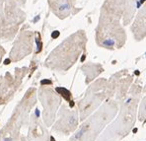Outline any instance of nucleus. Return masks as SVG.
<instances>
[{"mask_svg": "<svg viewBox=\"0 0 146 141\" xmlns=\"http://www.w3.org/2000/svg\"><path fill=\"white\" fill-rule=\"evenodd\" d=\"M141 86L135 83L129 91V97L121 104L117 118L99 136L98 141H119L129 134L136 120Z\"/></svg>", "mask_w": 146, "mask_h": 141, "instance_id": "nucleus-1", "label": "nucleus"}, {"mask_svg": "<svg viewBox=\"0 0 146 141\" xmlns=\"http://www.w3.org/2000/svg\"><path fill=\"white\" fill-rule=\"evenodd\" d=\"M117 105L115 100L105 103L95 114L83 120L79 129L70 138V141H95L102 130L117 114Z\"/></svg>", "mask_w": 146, "mask_h": 141, "instance_id": "nucleus-2", "label": "nucleus"}, {"mask_svg": "<svg viewBox=\"0 0 146 141\" xmlns=\"http://www.w3.org/2000/svg\"><path fill=\"white\" fill-rule=\"evenodd\" d=\"M85 42L86 38L82 33L66 38L65 42L50 53L46 61V65L58 71L68 70L80 56V53L84 50Z\"/></svg>", "mask_w": 146, "mask_h": 141, "instance_id": "nucleus-3", "label": "nucleus"}, {"mask_svg": "<svg viewBox=\"0 0 146 141\" xmlns=\"http://www.w3.org/2000/svg\"><path fill=\"white\" fill-rule=\"evenodd\" d=\"M36 102V89H30L15 108L9 120L0 130V141H21L20 129L24 125H28L29 113Z\"/></svg>", "mask_w": 146, "mask_h": 141, "instance_id": "nucleus-4", "label": "nucleus"}, {"mask_svg": "<svg viewBox=\"0 0 146 141\" xmlns=\"http://www.w3.org/2000/svg\"><path fill=\"white\" fill-rule=\"evenodd\" d=\"M108 82L104 79L97 81L88 89L84 99L78 104L80 120H85L105 99H108Z\"/></svg>", "mask_w": 146, "mask_h": 141, "instance_id": "nucleus-5", "label": "nucleus"}, {"mask_svg": "<svg viewBox=\"0 0 146 141\" xmlns=\"http://www.w3.org/2000/svg\"><path fill=\"white\" fill-rule=\"evenodd\" d=\"M40 100L44 107L42 120L46 126H51L55 120L56 112L61 103L58 94L49 88H42L40 92Z\"/></svg>", "mask_w": 146, "mask_h": 141, "instance_id": "nucleus-6", "label": "nucleus"}, {"mask_svg": "<svg viewBox=\"0 0 146 141\" xmlns=\"http://www.w3.org/2000/svg\"><path fill=\"white\" fill-rule=\"evenodd\" d=\"M132 82V76L126 70L119 72L111 77L108 83V99L115 95V101L117 104H122L126 99V94L128 92L130 84Z\"/></svg>", "mask_w": 146, "mask_h": 141, "instance_id": "nucleus-7", "label": "nucleus"}, {"mask_svg": "<svg viewBox=\"0 0 146 141\" xmlns=\"http://www.w3.org/2000/svg\"><path fill=\"white\" fill-rule=\"evenodd\" d=\"M59 118L52 126V131L60 135H69L78 127V114L77 111L69 110L66 106H62L59 111Z\"/></svg>", "mask_w": 146, "mask_h": 141, "instance_id": "nucleus-8", "label": "nucleus"}, {"mask_svg": "<svg viewBox=\"0 0 146 141\" xmlns=\"http://www.w3.org/2000/svg\"><path fill=\"white\" fill-rule=\"evenodd\" d=\"M21 141H49V133L38 118V110L30 117L29 131L26 136H21Z\"/></svg>", "mask_w": 146, "mask_h": 141, "instance_id": "nucleus-9", "label": "nucleus"}, {"mask_svg": "<svg viewBox=\"0 0 146 141\" xmlns=\"http://www.w3.org/2000/svg\"><path fill=\"white\" fill-rule=\"evenodd\" d=\"M21 82V76L7 73L5 76L0 77V105H4L12 99L13 95L16 92Z\"/></svg>", "mask_w": 146, "mask_h": 141, "instance_id": "nucleus-10", "label": "nucleus"}, {"mask_svg": "<svg viewBox=\"0 0 146 141\" xmlns=\"http://www.w3.org/2000/svg\"><path fill=\"white\" fill-rule=\"evenodd\" d=\"M131 29L136 40H141L146 37V4L142 7V9L139 10Z\"/></svg>", "mask_w": 146, "mask_h": 141, "instance_id": "nucleus-11", "label": "nucleus"}, {"mask_svg": "<svg viewBox=\"0 0 146 141\" xmlns=\"http://www.w3.org/2000/svg\"><path fill=\"white\" fill-rule=\"evenodd\" d=\"M138 120L142 121L143 123L146 122V96L142 100L140 106H139V112H138Z\"/></svg>", "mask_w": 146, "mask_h": 141, "instance_id": "nucleus-12", "label": "nucleus"}, {"mask_svg": "<svg viewBox=\"0 0 146 141\" xmlns=\"http://www.w3.org/2000/svg\"><path fill=\"white\" fill-rule=\"evenodd\" d=\"M4 53H5V51H4L3 48L0 46V62H1V59H2V57H3Z\"/></svg>", "mask_w": 146, "mask_h": 141, "instance_id": "nucleus-13", "label": "nucleus"}, {"mask_svg": "<svg viewBox=\"0 0 146 141\" xmlns=\"http://www.w3.org/2000/svg\"><path fill=\"white\" fill-rule=\"evenodd\" d=\"M143 91H144V92H146V86H145V88H144V90H143Z\"/></svg>", "mask_w": 146, "mask_h": 141, "instance_id": "nucleus-14", "label": "nucleus"}]
</instances>
